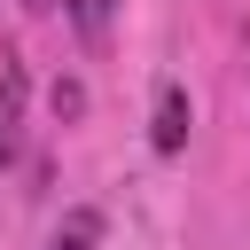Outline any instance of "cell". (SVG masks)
Returning a JSON list of instances; mask_svg holds the SVG:
<instances>
[{
  "mask_svg": "<svg viewBox=\"0 0 250 250\" xmlns=\"http://www.w3.org/2000/svg\"><path fill=\"white\" fill-rule=\"evenodd\" d=\"M23 55L16 47H0V164H16V148H23Z\"/></svg>",
  "mask_w": 250,
  "mask_h": 250,
  "instance_id": "6da1fadb",
  "label": "cell"
},
{
  "mask_svg": "<svg viewBox=\"0 0 250 250\" xmlns=\"http://www.w3.org/2000/svg\"><path fill=\"white\" fill-rule=\"evenodd\" d=\"M148 141H156V156H180V148H188V94H180V86H156V125H148Z\"/></svg>",
  "mask_w": 250,
  "mask_h": 250,
  "instance_id": "7a4b0ae2",
  "label": "cell"
},
{
  "mask_svg": "<svg viewBox=\"0 0 250 250\" xmlns=\"http://www.w3.org/2000/svg\"><path fill=\"white\" fill-rule=\"evenodd\" d=\"M47 250H102V211H70L62 234H55Z\"/></svg>",
  "mask_w": 250,
  "mask_h": 250,
  "instance_id": "3957f363",
  "label": "cell"
},
{
  "mask_svg": "<svg viewBox=\"0 0 250 250\" xmlns=\"http://www.w3.org/2000/svg\"><path fill=\"white\" fill-rule=\"evenodd\" d=\"M109 16H117V0H70V23H78V39H109Z\"/></svg>",
  "mask_w": 250,
  "mask_h": 250,
  "instance_id": "277c9868",
  "label": "cell"
},
{
  "mask_svg": "<svg viewBox=\"0 0 250 250\" xmlns=\"http://www.w3.org/2000/svg\"><path fill=\"white\" fill-rule=\"evenodd\" d=\"M86 109V86L78 78H55V117H78Z\"/></svg>",
  "mask_w": 250,
  "mask_h": 250,
  "instance_id": "5b68a950",
  "label": "cell"
},
{
  "mask_svg": "<svg viewBox=\"0 0 250 250\" xmlns=\"http://www.w3.org/2000/svg\"><path fill=\"white\" fill-rule=\"evenodd\" d=\"M23 8H55V0H23Z\"/></svg>",
  "mask_w": 250,
  "mask_h": 250,
  "instance_id": "8992f818",
  "label": "cell"
}]
</instances>
